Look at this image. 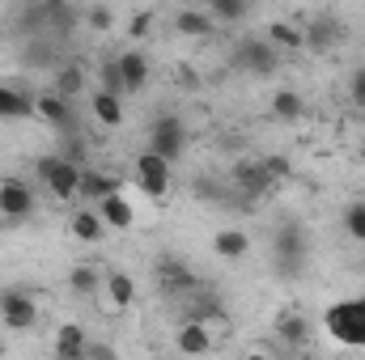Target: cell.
I'll list each match as a JSON object with an SVG mask.
<instances>
[{
  "instance_id": "1",
  "label": "cell",
  "mask_w": 365,
  "mask_h": 360,
  "mask_svg": "<svg viewBox=\"0 0 365 360\" xmlns=\"http://www.w3.org/2000/svg\"><path fill=\"white\" fill-rule=\"evenodd\" d=\"M323 327L336 344L344 348H365V297H344L323 314Z\"/></svg>"
},
{
  "instance_id": "2",
  "label": "cell",
  "mask_w": 365,
  "mask_h": 360,
  "mask_svg": "<svg viewBox=\"0 0 365 360\" xmlns=\"http://www.w3.org/2000/svg\"><path fill=\"white\" fill-rule=\"evenodd\" d=\"M149 153H158L166 166H175L187 153V123L179 115H158L149 123Z\"/></svg>"
},
{
  "instance_id": "3",
  "label": "cell",
  "mask_w": 365,
  "mask_h": 360,
  "mask_svg": "<svg viewBox=\"0 0 365 360\" xmlns=\"http://www.w3.org/2000/svg\"><path fill=\"white\" fill-rule=\"evenodd\" d=\"M38 182L56 195V199H81V170L77 166H68L60 153H51V157H38Z\"/></svg>"
},
{
  "instance_id": "4",
  "label": "cell",
  "mask_w": 365,
  "mask_h": 360,
  "mask_svg": "<svg viewBox=\"0 0 365 360\" xmlns=\"http://www.w3.org/2000/svg\"><path fill=\"white\" fill-rule=\"evenodd\" d=\"M272 255L280 275H302V268H306V233H302V225H280L276 229Z\"/></svg>"
},
{
  "instance_id": "5",
  "label": "cell",
  "mask_w": 365,
  "mask_h": 360,
  "mask_svg": "<svg viewBox=\"0 0 365 360\" xmlns=\"http://www.w3.org/2000/svg\"><path fill=\"white\" fill-rule=\"evenodd\" d=\"M234 64L242 73H251V77H272L276 68H280V51L268 38H242L234 47Z\"/></svg>"
},
{
  "instance_id": "6",
  "label": "cell",
  "mask_w": 365,
  "mask_h": 360,
  "mask_svg": "<svg viewBox=\"0 0 365 360\" xmlns=\"http://www.w3.org/2000/svg\"><path fill=\"white\" fill-rule=\"evenodd\" d=\"M0 322L9 331H34L38 327V301L26 288H4L0 292Z\"/></svg>"
},
{
  "instance_id": "7",
  "label": "cell",
  "mask_w": 365,
  "mask_h": 360,
  "mask_svg": "<svg viewBox=\"0 0 365 360\" xmlns=\"http://www.w3.org/2000/svg\"><path fill=\"white\" fill-rule=\"evenodd\" d=\"M132 179H136V186H140L149 199H166V195H170V179H175V174H170V166H166L158 153H149V149H145V153L132 162Z\"/></svg>"
},
{
  "instance_id": "8",
  "label": "cell",
  "mask_w": 365,
  "mask_h": 360,
  "mask_svg": "<svg viewBox=\"0 0 365 360\" xmlns=\"http://www.w3.org/2000/svg\"><path fill=\"white\" fill-rule=\"evenodd\" d=\"M0 212H4L9 225L30 216L34 212V186L26 179H0Z\"/></svg>"
},
{
  "instance_id": "9",
  "label": "cell",
  "mask_w": 365,
  "mask_h": 360,
  "mask_svg": "<svg viewBox=\"0 0 365 360\" xmlns=\"http://www.w3.org/2000/svg\"><path fill=\"white\" fill-rule=\"evenodd\" d=\"M34 119H43L47 127H56V132H64V136H73V102L68 97H60V93H38L34 97Z\"/></svg>"
},
{
  "instance_id": "10",
  "label": "cell",
  "mask_w": 365,
  "mask_h": 360,
  "mask_svg": "<svg viewBox=\"0 0 365 360\" xmlns=\"http://www.w3.org/2000/svg\"><path fill=\"white\" fill-rule=\"evenodd\" d=\"M158 284H162L170 297H182V292H195L200 280H195V271L187 268L182 259H170V255H166V259H158Z\"/></svg>"
},
{
  "instance_id": "11",
  "label": "cell",
  "mask_w": 365,
  "mask_h": 360,
  "mask_svg": "<svg viewBox=\"0 0 365 360\" xmlns=\"http://www.w3.org/2000/svg\"><path fill=\"white\" fill-rule=\"evenodd\" d=\"M175 344H179L182 356H208L212 352V331H208V322H195V318H187L179 331H175Z\"/></svg>"
},
{
  "instance_id": "12",
  "label": "cell",
  "mask_w": 365,
  "mask_h": 360,
  "mask_svg": "<svg viewBox=\"0 0 365 360\" xmlns=\"http://www.w3.org/2000/svg\"><path fill=\"white\" fill-rule=\"evenodd\" d=\"M115 68L123 77V93H140L149 85V55L145 51H123L115 55Z\"/></svg>"
},
{
  "instance_id": "13",
  "label": "cell",
  "mask_w": 365,
  "mask_h": 360,
  "mask_svg": "<svg viewBox=\"0 0 365 360\" xmlns=\"http://www.w3.org/2000/svg\"><path fill=\"white\" fill-rule=\"evenodd\" d=\"M234 186L255 203V199H264V195L272 191L276 182L264 174V166H259V162H238V166H234Z\"/></svg>"
},
{
  "instance_id": "14",
  "label": "cell",
  "mask_w": 365,
  "mask_h": 360,
  "mask_svg": "<svg viewBox=\"0 0 365 360\" xmlns=\"http://www.w3.org/2000/svg\"><path fill=\"white\" fill-rule=\"evenodd\" d=\"M90 352V335L81 322H64L56 331V360H86Z\"/></svg>"
},
{
  "instance_id": "15",
  "label": "cell",
  "mask_w": 365,
  "mask_h": 360,
  "mask_svg": "<svg viewBox=\"0 0 365 360\" xmlns=\"http://www.w3.org/2000/svg\"><path fill=\"white\" fill-rule=\"evenodd\" d=\"M110 195H119V179L115 174H106V170H81V199L86 203H102V199H110Z\"/></svg>"
},
{
  "instance_id": "16",
  "label": "cell",
  "mask_w": 365,
  "mask_h": 360,
  "mask_svg": "<svg viewBox=\"0 0 365 360\" xmlns=\"http://www.w3.org/2000/svg\"><path fill=\"white\" fill-rule=\"evenodd\" d=\"M98 216H102V225H106V229H115V233H128V229L136 225V212H132V203H128L123 195L102 199V203H98Z\"/></svg>"
},
{
  "instance_id": "17",
  "label": "cell",
  "mask_w": 365,
  "mask_h": 360,
  "mask_svg": "<svg viewBox=\"0 0 365 360\" xmlns=\"http://www.w3.org/2000/svg\"><path fill=\"white\" fill-rule=\"evenodd\" d=\"M106 301H110V309H128L132 301H136V280L128 275V271H106Z\"/></svg>"
},
{
  "instance_id": "18",
  "label": "cell",
  "mask_w": 365,
  "mask_h": 360,
  "mask_svg": "<svg viewBox=\"0 0 365 360\" xmlns=\"http://www.w3.org/2000/svg\"><path fill=\"white\" fill-rule=\"evenodd\" d=\"M30 115H34V93L0 85V119H30Z\"/></svg>"
},
{
  "instance_id": "19",
  "label": "cell",
  "mask_w": 365,
  "mask_h": 360,
  "mask_svg": "<svg viewBox=\"0 0 365 360\" xmlns=\"http://www.w3.org/2000/svg\"><path fill=\"white\" fill-rule=\"evenodd\" d=\"M212 250H217V259H225V263H238V259L251 250V238H247L242 229H221V233L212 238Z\"/></svg>"
},
{
  "instance_id": "20",
  "label": "cell",
  "mask_w": 365,
  "mask_h": 360,
  "mask_svg": "<svg viewBox=\"0 0 365 360\" xmlns=\"http://www.w3.org/2000/svg\"><path fill=\"white\" fill-rule=\"evenodd\" d=\"M276 335L289 344V348H306L310 344V322L302 318V314H293V309H284L280 318H276Z\"/></svg>"
},
{
  "instance_id": "21",
  "label": "cell",
  "mask_w": 365,
  "mask_h": 360,
  "mask_svg": "<svg viewBox=\"0 0 365 360\" xmlns=\"http://www.w3.org/2000/svg\"><path fill=\"white\" fill-rule=\"evenodd\" d=\"M68 229H73V238H77V242H102V233H106V225H102L98 208H77V212H73V221H68Z\"/></svg>"
},
{
  "instance_id": "22",
  "label": "cell",
  "mask_w": 365,
  "mask_h": 360,
  "mask_svg": "<svg viewBox=\"0 0 365 360\" xmlns=\"http://www.w3.org/2000/svg\"><path fill=\"white\" fill-rule=\"evenodd\" d=\"M90 110H93V119H98L102 127H119V123H123V97H110V93L93 90Z\"/></svg>"
},
{
  "instance_id": "23",
  "label": "cell",
  "mask_w": 365,
  "mask_h": 360,
  "mask_svg": "<svg viewBox=\"0 0 365 360\" xmlns=\"http://www.w3.org/2000/svg\"><path fill=\"white\" fill-rule=\"evenodd\" d=\"M212 17H208V9H179L175 13V30L179 34H212Z\"/></svg>"
},
{
  "instance_id": "24",
  "label": "cell",
  "mask_w": 365,
  "mask_h": 360,
  "mask_svg": "<svg viewBox=\"0 0 365 360\" xmlns=\"http://www.w3.org/2000/svg\"><path fill=\"white\" fill-rule=\"evenodd\" d=\"M268 43H272L276 51L284 47V51H297V47H306V34H302V26H293V21H272L268 26Z\"/></svg>"
},
{
  "instance_id": "25",
  "label": "cell",
  "mask_w": 365,
  "mask_h": 360,
  "mask_svg": "<svg viewBox=\"0 0 365 360\" xmlns=\"http://www.w3.org/2000/svg\"><path fill=\"white\" fill-rule=\"evenodd\" d=\"M302 110H306V102H302V93L297 90H276V97H272V115L276 119L293 123V119H302Z\"/></svg>"
},
{
  "instance_id": "26",
  "label": "cell",
  "mask_w": 365,
  "mask_h": 360,
  "mask_svg": "<svg viewBox=\"0 0 365 360\" xmlns=\"http://www.w3.org/2000/svg\"><path fill=\"white\" fill-rule=\"evenodd\" d=\"M302 34H306V47L310 51H327L336 43V26L331 21H310V26H302Z\"/></svg>"
},
{
  "instance_id": "27",
  "label": "cell",
  "mask_w": 365,
  "mask_h": 360,
  "mask_svg": "<svg viewBox=\"0 0 365 360\" xmlns=\"http://www.w3.org/2000/svg\"><path fill=\"white\" fill-rule=\"evenodd\" d=\"M251 13V4H242V0H212L208 4V17L212 21H242Z\"/></svg>"
},
{
  "instance_id": "28",
  "label": "cell",
  "mask_w": 365,
  "mask_h": 360,
  "mask_svg": "<svg viewBox=\"0 0 365 360\" xmlns=\"http://www.w3.org/2000/svg\"><path fill=\"white\" fill-rule=\"evenodd\" d=\"M68 288H73L77 297H93V292H98V268H86V263L73 268L68 271Z\"/></svg>"
},
{
  "instance_id": "29",
  "label": "cell",
  "mask_w": 365,
  "mask_h": 360,
  "mask_svg": "<svg viewBox=\"0 0 365 360\" xmlns=\"http://www.w3.org/2000/svg\"><path fill=\"white\" fill-rule=\"evenodd\" d=\"M344 229H349L353 242L365 246V199H353V203L344 208Z\"/></svg>"
},
{
  "instance_id": "30",
  "label": "cell",
  "mask_w": 365,
  "mask_h": 360,
  "mask_svg": "<svg viewBox=\"0 0 365 360\" xmlns=\"http://www.w3.org/2000/svg\"><path fill=\"white\" fill-rule=\"evenodd\" d=\"M98 90H102V93H110V97H123V77H119L115 60H106V64L98 68Z\"/></svg>"
},
{
  "instance_id": "31",
  "label": "cell",
  "mask_w": 365,
  "mask_h": 360,
  "mask_svg": "<svg viewBox=\"0 0 365 360\" xmlns=\"http://www.w3.org/2000/svg\"><path fill=\"white\" fill-rule=\"evenodd\" d=\"M81 85H86V73H81V64H68V68L60 73V90H56V93L73 102V97L81 93Z\"/></svg>"
},
{
  "instance_id": "32",
  "label": "cell",
  "mask_w": 365,
  "mask_h": 360,
  "mask_svg": "<svg viewBox=\"0 0 365 360\" xmlns=\"http://www.w3.org/2000/svg\"><path fill=\"white\" fill-rule=\"evenodd\" d=\"M86 140L81 136H64V144H60V157L68 162V166H77V170H86Z\"/></svg>"
},
{
  "instance_id": "33",
  "label": "cell",
  "mask_w": 365,
  "mask_h": 360,
  "mask_svg": "<svg viewBox=\"0 0 365 360\" xmlns=\"http://www.w3.org/2000/svg\"><path fill=\"white\" fill-rule=\"evenodd\" d=\"M86 21H90V30L102 34V30H110V26H115V13H110L106 4H93V9H86Z\"/></svg>"
},
{
  "instance_id": "34",
  "label": "cell",
  "mask_w": 365,
  "mask_h": 360,
  "mask_svg": "<svg viewBox=\"0 0 365 360\" xmlns=\"http://www.w3.org/2000/svg\"><path fill=\"white\" fill-rule=\"evenodd\" d=\"M259 166H264V174H268V179H272V182L289 179V157H264Z\"/></svg>"
},
{
  "instance_id": "35",
  "label": "cell",
  "mask_w": 365,
  "mask_h": 360,
  "mask_svg": "<svg viewBox=\"0 0 365 360\" xmlns=\"http://www.w3.org/2000/svg\"><path fill=\"white\" fill-rule=\"evenodd\" d=\"M349 97H353V106H361L365 110V68L353 73V81H349Z\"/></svg>"
},
{
  "instance_id": "36",
  "label": "cell",
  "mask_w": 365,
  "mask_h": 360,
  "mask_svg": "<svg viewBox=\"0 0 365 360\" xmlns=\"http://www.w3.org/2000/svg\"><path fill=\"white\" fill-rule=\"evenodd\" d=\"M149 26H153V13H136V17H132V26H128V34H132V38H145V34H149Z\"/></svg>"
},
{
  "instance_id": "37",
  "label": "cell",
  "mask_w": 365,
  "mask_h": 360,
  "mask_svg": "<svg viewBox=\"0 0 365 360\" xmlns=\"http://www.w3.org/2000/svg\"><path fill=\"white\" fill-rule=\"evenodd\" d=\"M86 360H119V356H115V348H110V344H98V339H90V352H86Z\"/></svg>"
},
{
  "instance_id": "38",
  "label": "cell",
  "mask_w": 365,
  "mask_h": 360,
  "mask_svg": "<svg viewBox=\"0 0 365 360\" xmlns=\"http://www.w3.org/2000/svg\"><path fill=\"white\" fill-rule=\"evenodd\" d=\"M242 360H272V356H268V352H247Z\"/></svg>"
},
{
  "instance_id": "39",
  "label": "cell",
  "mask_w": 365,
  "mask_h": 360,
  "mask_svg": "<svg viewBox=\"0 0 365 360\" xmlns=\"http://www.w3.org/2000/svg\"><path fill=\"white\" fill-rule=\"evenodd\" d=\"M357 157H361V166H365V140H361V149H357Z\"/></svg>"
},
{
  "instance_id": "40",
  "label": "cell",
  "mask_w": 365,
  "mask_h": 360,
  "mask_svg": "<svg viewBox=\"0 0 365 360\" xmlns=\"http://www.w3.org/2000/svg\"><path fill=\"white\" fill-rule=\"evenodd\" d=\"M0 360H4V339H0Z\"/></svg>"
}]
</instances>
